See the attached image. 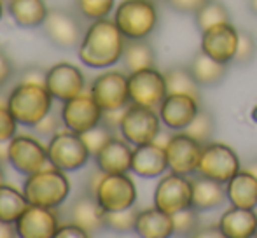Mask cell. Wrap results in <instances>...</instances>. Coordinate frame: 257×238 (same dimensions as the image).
<instances>
[{
  "mask_svg": "<svg viewBox=\"0 0 257 238\" xmlns=\"http://www.w3.org/2000/svg\"><path fill=\"white\" fill-rule=\"evenodd\" d=\"M200 110V98L186 93H168L158 107L161 123L173 132H184Z\"/></svg>",
  "mask_w": 257,
  "mask_h": 238,
  "instance_id": "cell-17",
  "label": "cell"
},
{
  "mask_svg": "<svg viewBox=\"0 0 257 238\" xmlns=\"http://www.w3.org/2000/svg\"><path fill=\"white\" fill-rule=\"evenodd\" d=\"M2 14H4V6H2V0H0V20H2Z\"/></svg>",
  "mask_w": 257,
  "mask_h": 238,
  "instance_id": "cell-48",
  "label": "cell"
},
{
  "mask_svg": "<svg viewBox=\"0 0 257 238\" xmlns=\"http://www.w3.org/2000/svg\"><path fill=\"white\" fill-rule=\"evenodd\" d=\"M194 236H201V238H213V236H220V238H224L222 236V231L219 229V226H215V228H205V229H198L196 231V235Z\"/></svg>",
  "mask_w": 257,
  "mask_h": 238,
  "instance_id": "cell-44",
  "label": "cell"
},
{
  "mask_svg": "<svg viewBox=\"0 0 257 238\" xmlns=\"http://www.w3.org/2000/svg\"><path fill=\"white\" fill-rule=\"evenodd\" d=\"M7 163L27 177L48 167V149L35 137L16 135L7 142Z\"/></svg>",
  "mask_w": 257,
  "mask_h": 238,
  "instance_id": "cell-10",
  "label": "cell"
},
{
  "mask_svg": "<svg viewBox=\"0 0 257 238\" xmlns=\"http://www.w3.org/2000/svg\"><path fill=\"white\" fill-rule=\"evenodd\" d=\"M168 170V158H166L165 144H159L158 140L144 146L133 147V161L132 172L144 179L161 177Z\"/></svg>",
  "mask_w": 257,
  "mask_h": 238,
  "instance_id": "cell-21",
  "label": "cell"
},
{
  "mask_svg": "<svg viewBox=\"0 0 257 238\" xmlns=\"http://www.w3.org/2000/svg\"><path fill=\"white\" fill-rule=\"evenodd\" d=\"M77 9L89 21L103 20L115 9V0H77Z\"/></svg>",
  "mask_w": 257,
  "mask_h": 238,
  "instance_id": "cell-33",
  "label": "cell"
},
{
  "mask_svg": "<svg viewBox=\"0 0 257 238\" xmlns=\"http://www.w3.org/2000/svg\"><path fill=\"white\" fill-rule=\"evenodd\" d=\"M173 222H175V235L180 236H194L198 229H200L198 210L193 207L177 212L173 215Z\"/></svg>",
  "mask_w": 257,
  "mask_h": 238,
  "instance_id": "cell-36",
  "label": "cell"
},
{
  "mask_svg": "<svg viewBox=\"0 0 257 238\" xmlns=\"http://www.w3.org/2000/svg\"><path fill=\"white\" fill-rule=\"evenodd\" d=\"M128 89L130 102L151 109H158L168 95L165 74L154 67L128 74Z\"/></svg>",
  "mask_w": 257,
  "mask_h": 238,
  "instance_id": "cell-11",
  "label": "cell"
},
{
  "mask_svg": "<svg viewBox=\"0 0 257 238\" xmlns=\"http://www.w3.org/2000/svg\"><path fill=\"white\" fill-rule=\"evenodd\" d=\"M112 20L128 41H140L156 30L159 13L154 0H122L115 6Z\"/></svg>",
  "mask_w": 257,
  "mask_h": 238,
  "instance_id": "cell-4",
  "label": "cell"
},
{
  "mask_svg": "<svg viewBox=\"0 0 257 238\" xmlns=\"http://www.w3.org/2000/svg\"><path fill=\"white\" fill-rule=\"evenodd\" d=\"M238 41H240V32L231 21L219 23L201 32V51L210 58L229 65L236 58Z\"/></svg>",
  "mask_w": 257,
  "mask_h": 238,
  "instance_id": "cell-16",
  "label": "cell"
},
{
  "mask_svg": "<svg viewBox=\"0 0 257 238\" xmlns=\"http://www.w3.org/2000/svg\"><path fill=\"white\" fill-rule=\"evenodd\" d=\"M226 193L233 207L257 208V174L240 170L226 182Z\"/></svg>",
  "mask_w": 257,
  "mask_h": 238,
  "instance_id": "cell-25",
  "label": "cell"
},
{
  "mask_svg": "<svg viewBox=\"0 0 257 238\" xmlns=\"http://www.w3.org/2000/svg\"><path fill=\"white\" fill-rule=\"evenodd\" d=\"M96 168L103 174H130L133 161V146L124 139L112 135L95 154Z\"/></svg>",
  "mask_w": 257,
  "mask_h": 238,
  "instance_id": "cell-20",
  "label": "cell"
},
{
  "mask_svg": "<svg viewBox=\"0 0 257 238\" xmlns=\"http://www.w3.org/2000/svg\"><path fill=\"white\" fill-rule=\"evenodd\" d=\"M28 205L30 203H28L23 189H18L6 182L0 186V221L14 224Z\"/></svg>",
  "mask_w": 257,
  "mask_h": 238,
  "instance_id": "cell-30",
  "label": "cell"
},
{
  "mask_svg": "<svg viewBox=\"0 0 257 238\" xmlns=\"http://www.w3.org/2000/svg\"><path fill=\"white\" fill-rule=\"evenodd\" d=\"M16 235V229H14V224H9V222L0 221V238H9Z\"/></svg>",
  "mask_w": 257,
  "mask_h": 238,
  "instance_id": "cell-45",
  "label": "cell"
},
{
  "mask_svg": "<svg viewBox=\"0 0 257 238\" xmlns=\"http://www.w3.org/2000/svg\"><path fill=\"white\" fill-rule=\"evenodd\" d=\"M91 194L105 212H117L135 207L137 186L128 174H93Z\"/></svg>",
  "mask_w": 257,
  "mask_h": 238,
  "instance_id": "cell-5",
  "label": "cell"
},
{
  "mask_svg": "<svg viewBox=\"0 0 257 238\" xmlns=\"http://www.w3.org/2000/svg\"><path fill=\"white\" fill-rule=\"evenodd\" d=\"M168 6L177 13L184 14H194L200 7H203L208 0H166Z\"/></svg>",
  "mask_w": 257,
  "mask_h": 238,
  "instance_id": "cell-40",
  "label": "cell"
},
{
  "mask_svg": "<svg viewBox=\"0 0 257 238\" xmlns=\"http://www.w3.org/2000/svg\"><path fill=\"white\" fill-rule=\"evenodd\" d=\"M189 70H191V74H193L194 81H196L201 88H206V86L219 84V82L226 77L227 65L210 58L208 55H205L203 51H200L193 58V61H191Z\"/></svg>",
  "mask_w": 257,
  "mask_h": 238,
  "instance_id": "cell-28",
  "label": "cell"
},
{
  "mask_svg": "<svg viewBox=\"0 0 257 238\" xmlns=\"http://www.w3.org/2000/svg\"><path fill=\"white\" fill-rule=\"evenodd\" d=\"M44 34L54 46L61 49H70L81 44V34L77 20L63 9H53L48 13L44 21Z\"/></svg>",
  "mask_w": 257,
  "mask_h": 238,
  "instance_id": "cell-19",
  "label": "cell"
},
{
  "mask_svg": "<svg viewBox=\"0 0 257 238\" xmlns=\"http://www.w3.org/2000/svg\"><path fill=\"white\" fill-rule=\"evenodd\" d=\"M60 222L56 208L28 205L25 212L14 222L16 235L21 238H54Z\"/></svg>",
  "mask_w": 257,
  "mask_h": 238,
  "instance_id": "cell-18",
  "label": "cell"
},
{
  "mask_svg": "<svg viewBox=\"0 0 257 238\" xmlns=\"http://www.w3.org/2000/svg\"><path fill=\"white\" fill-rule=\"evenodd\" d=\"M154 207L175 215L177 212L193 207V180L187 175L170 174L161 175L154 189Z\"/></svg>",
  "mask_w": 257,
  "mask_h": 238,
  "instance_id": "cell-9",
  "label": "cell"
},
{
  "mask_svg": "<svg viewBox=\"0 0 257 238\" xmlns=\"http://www.w3.org/2000/svg\"><path fill=\"white\" fill-rule=\"evenodd\" d=\"M133 231L142 238H168L175 235L173 215L159 210L158 207L140 210Z\"/></svg>",
  "mask_w": 257,
  "mask_h": 238,
  "instance_id": "cell-23",
  "label": "cell"
},
{
  "mask_svg": "<svg viewBox=\"0 0 257 238\" xmlns=\"http://www.w3.org/2000/svg\"><path fill=\"white\" fill-rule=\"evenodd\" d=\"M4 179H6L4 177V170H2V167H0V186L4 184Z\"/></svg>",
  "mask_w": 257,
  "mask_h": 238,
  "instance_id": "cell-47",
  "label": "cell"
},
{
  "mask_svg": "<svg viewBox=\"0 0 257 238\" xmlns=\"http://www.w3.org/2000/svg\"><path fill=\"white\" fill-rule=\"evenodd\" d=\"M72 222L82 226L89 235L105 229V210L93 194L79 196L70 208Z\"/></svg>",
  "mask_w": 257,
  "mask_h": 238,
  "instance_id": "cell-26",
  "label": "cell"
},
{
  "mask_svg": "<svg viewBox=\"0 0 257 238\" xmlns=\"http://www.w3.org/2000/svg\"><path fill=\"white\" fill-rule=\"evenodd\" d=\"M203 146L200 140L193 139L186 132H179L166 140V158H168V170L173 174L187 175L198 174L201 151Z\"/></svg>",
  "mask_w": 257,
  "mask_h": 238,
  "instance_id": "cell-13",
  "label": "cell"
},
{
  "mask_svg": "<svg viewBox=\"0 0 257 238\" xmlns=\"http://www.w3.org/2000/svg\"><path fill=\"white\" fill-rule=\"evenodd\" d=\"M161 117L151 107H142L130 103L124 109L119 123V133L124 140H128L133 147L144 146L158 140L161 133Z\"/></svg>",
  "mask_w": 257,
  "mask_h": 238,
  "instance_id": "cell-7",
  "label": "cell"
},
{
  "mask_svg": "<svg viewBox=\"0 0 257 238\" xmlns=\"http://www.w3.org/2000/svg\"><path fill=\"white\" fill-rule=\"evenodd\" d=\"M18 125L20 123L16 121V117L13 116L11 109L0 103V144H7L13 137H16L18 132Z\"/></svg>",
  "mask_w": 257,
  "mask_h": 238,
  "instance_id": "cell-38",
  "label": "cell"
},
{
  "mask_svg": "<svg viewBox=\"0 0 257 238\" xmlns=\"http://www.w3.org/2000/svg\"><path fill=\"white\" fill-rule=\"evenodd\" d=\"M137 215H139V210L135 207L126 208V210H117V212H105V228L121 233L133 231Z\"/></svg>",
  "mask_w": 257,
  "mask_h": 238,
  "instance_id": "cell-34",
  "label": "cell"
},
{
  "mask_svg": "<svg viewBox=\"0 0 257 238\" xmlns=\"http://www.w3.org/2000/svg\"><path fill=\"white\" fill-rule=\"evenodd\" d=\"M21 189L30 205L58 208L70 196L72 186L67 172L49 165L35 174L27 175Z\"/></svg>",
  "mask_w": 257,
  "mask_h": 238,
  "instance_id": "cell-3",
  "label": "cell"
},
{
  "mask_svg": "<svg viewBox=\"0 0 257 238\" xmlns=\"http://www.w3.org/2000/svg\"><path fill=\"white\" fill-rule=\"evenodd\" d=\"M219 229L224 238H252L257 235L255 208H241L231 205L219 219Z\"/></svg>",
  "mask_w": 257,
  "mask_h": 238,
  "instance_id": "cell-22",
  "label": "cell"
},
{
  "mask_svg": "<svg viewBox=\"0 0 257 238\" xmlns=\"http://www.w3.org/2000/svg\"><path fill=\"white\" fill-rule=\"evenodd\" d=\"M154 2H156V0H154Z\"/></svg>",
  "mask_w": 257,
  "mask_h": 238,
  "instance_id": "cell-49",
  "label": "cell"
},
{
  "mask_svg": "<svg viewBox=\"0 0 257 238\" xmlns=\"http://www.w3.org/2000/svg\"><path fill=\"white\" fill-rule=\"evenodd\" d=\"M241 170V161L236 151L222 142H206L201 151L198 175L226 184Z\"/></svg>",
  "mask_w": 257,
  "mask_h": 238,
  "instance_id": "cell-8",
  "label": "cell"
},
{
  "mask_svg": "<svg viewBox=\"0 0 257 238\" xmlns=\"http://www.w3.org/2000/svg\"><path fill=\"white\" fill-rule=\"evenodd\" d=\"M102 117L103 110L93 98L91 93H81V95L63 102V107H61L63 126L79 135L98 126L102 123Z\"/></svg>",
  "mask_w": 257,
  "mask_h": 238,
  "instance_id": "cell-14",
  "label": "cell"
},
{
  "mask_svg": "<svg viewBox=\"0 0 257 238\" xmlns=\"http://www.w3.org/2000/svg\"><path fill=\"white\" fill-rule=\"evenodd\" d=\"M213 128H215V125H213L212 116H210L208 112H205V110H200L198 116L193 119V123H191L184 132H186L187 135L193 137V139L200 140L201 144H206V142H210V139H212Z\"/></svg>",
  "mask_w": 257,
  "mask_h": 238,
  "instance_id": "cell-35",
  "label": "cell"
},
{
  "mask_svg": "<svg viewBox=\"0 0 257 238\" xmlns=\"http://www.w3.org/2000/svg\"><path fill=\"white\" fill-rule=\"evenodd\" d=\"M53 100L44 82L23 81L14 86L6 103L20 125L35 128L42 119L51 114Z\"/></svg>",
  "mask_w": 257,
  "mask_h": 238,
  "instance_id": "cell-2",
  "label": "cell"
},
{
  "mask_svg": "<svg viewBox=\"0 0 257 238\" xmlns=\"http://www.w3.org/2000/svg\"><path fill=\"white\" fill-rule=\"evenodd\" d=\"M191 180H193V208H196L198 212L215 210L227 201L226 184L203 175H198Z\"/></svg>",
  "mask_w": 257,
  "mask_h": 238,
  "instance_id": "cell-24",
  "label": "cell"
},
{
  "mask_svg": "<svg viewBox=\"0 0 257 238\" xmlns=\"http://www.w3.org/2000/svg\"><path fill=\"white\" fill-rule=\"evenodd\" d=\"M13 75V65L4 51H0V88L6 84Z\"/></svg>",
  "mask_w": 257,
  "mask_h": 238,
  "instance_id": "cell-43",
  "label": "cell"
},
{
  "mask_svg": "<svg viewBox=\"0 0 257 238\" xmlns=\"http://www.w3.org/2000/svg\"><path fill=\"white\" fill-rule=\"evenodd\" d=\"M35 128H37V132H41V135H49V139H51L54 133L60 132V123H58L56 117L49 114V116H46Z\"/></svg>",
  "mask_w": 257,
  "mask_h": 238,
  "instance_id": "cell-42",
  "label": "cell"
},
{
  "mask_svg": "<svg viewBox=\"0 0 257 238\" xmlns=\"http://www.w3.org/2000/svg\"><path fill=\"white\" fill-rule=\"evenodd\" d=\"M46 149H48L49 165L67 172V174L84 168L91 158V153L82 140V135L68 128L54 133L49 139Z\"/></svg>",
  "mask_w": 257,
  "mask_h": 238,
  "instance_id": "cell-6",
  "label": "cell"
},
{
  "mask_svg": "<svg viewBox=\"0 0 257 238\" xmlns=\"http://www.w3.org/2000/svg\"><path fill=\"white\" fill-rule=\"evenodd\" d=\"M227 21H231L229 11L217 0H208L203 7H200L194 13V23L200 28V32L208 30L219 23H227Z\"/></svg>",
  "mask_w": 257,
  "mask_h": 238,
  "instance_id": "cell-32",
  "label": "cell"
},
{
  "mask_svg": "<svg viewBox=\"0 0 257 238\" xmlns=\"http://www.w3.org/2000/svg\"><path fill=\"white\" fill-rule=\"evenodd\" d=\"M110 132H112V130L108 128V126H105L103 123H100V125L95 126L93 130L82 133V140H84L86 146H88L91 156H95V154L103 147V144L110 139V137H112Z\"/></svg>",
  "mask_w": 257,
  "mask_h": 238,
  "instance_id": "cell-37",
  "label": "cell"
},
{
  "mask_svg": "<svg viewBox=\"0 0 257 238\" xmlns=\"http://www.w3.org/2000/svg\"><path fill=\"white\" fill-rule=\"evenodd\" d=\"M257 53V42L247 32H240V41H238V51L234 61L238 63H250Z\"/></svg>",
  "mask_w": 257,
  "mask_h": 238,
  "instance_id": "cell-39",
  "label": "cell"
},
{
  "mask_svg": "<svg viewBox=\"0 0 257 238\" xmlns=\"http://www.w3.org/2000/svg\"><path fill=\"white\" fill-rule=\"evenodd\" d=\"M89 93L103 112L122 110L130 105L128 74L121 70H105L93 81Z\"/></svg>",
  "mask_w": 257,
  "mask_h": 238,
  "instance_id": "cell-12",
  "label": "cell"
},
{
  "mask_svg": "<svg viewBox=\"0 0 257 238\" xmlns=\"http://www.w3.org/2000/svg\"><path fill=\"white\" fill-rule=\"evenodd\" d=\"M121 61L128 74L154 67V61H156L154 49L146 39H140V41H126V48H124V53H122Z\"/></svg>",
  "mask_w": 257,
  "mask_h": 238,
  "instance_id": "cell-29",
  "label": "cell"
},
{
  "mask_svg": "<svg viewBox=\"0 0 257 238\" xmlns=\"http://www.w3.org/2000/svg\"><path fill=\"white\" fill-rule=\"evenodd\" d=\"M7 11L14 23L21 28L41 27L49 13L44 0H9Z\"/></svg>",
  "mask_w": 257,
  "mask_h": 238,
  "instance_id": "cell-27",
  "label": "cell"
},
{
  "mask_svg": "<svg viewBox=\"0 0 257 238\" xmlns=\"http://www.w3.org/2000/svg\"><path fill=\"white\" fill-rule=\"evenodd\" d=\"M128 39L121 34L114 20L91 21L77 46V56L89 68H108L121 61Z\"/></svg>",
  "mask_w": 257,
  "mask_h": 238,
  "instance_id": "cell-1",
  "label": "cell"
},
{
  "mask_svg": "<svg viewBox=\"0 0 257 238\" xmlns=\"http://www.w3.org/2000/svg\"><path fill=\"white\" fill-rule=\"evenodd\" d=\"M44 84L53 98L63 103L84 93L86 79L79 67L68 63V61H60L46 72Z\"/></svg>",
  "mask_w": 257,
  "mask_h": 238,
  "instance_id": "cell-15",
  "label": "cell"
},
{
  "mask_svg": "<svg viewBox=\"0 0 257 238\" xmlns=\"http://www.w3.org/2000/svg\"><path fill=\"white\" fill-rule=\"evenodd\" d=\"M165 79H166V86H168V93H186V95H193L196 98H201L200 96L201 86L194 81L189 68H182V67L170 68L168 72H165Z\"/></svg>",
  "mask_w": 257,
  "mask_h": 238,
  "instance_id": "cell-31",
  "label": "cell"
},
{
  "mask_svg": "<svg viewBox=\"0 0 257 238\" xmlns=\"http://www.w3.org/2000/svg\"><path fill=\"white\" fill-rule=\"evenodd\" d=\"M248 6H250V11L257 16V0H248Z\"/></svg>",
  "mask_w": 257,
  "mask_h": 238,
  "instance_id": "cell-46",
  "label": "cell"
},
{
  "mask_svg": "<svg viewBox=\"0 0 257 238\" xmlns=\"http://www.w3.org/2000/svg\"><path fill=\"white\" fill-rule=\"evenodd\" d=\"M89 233L86 231L82 226L75 224V222H68V224H63L58 228L54 238H88Z\"/></svg>",
  "mask_w": 257,
  "mask_h": 238,
  "instance_id": "cell-41",
  "label": "cell"
}]
</instances>
